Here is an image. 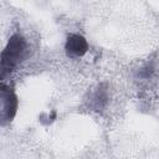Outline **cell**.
<instances>
[{
    "label": "cell",
    "instance_id": "cell-1",
    "mask_svg": "<svg viewBox=\"0 0 159 159\" xmlns=\"http://www.w3.org/2000/svg\"><path fill=\"white\" fill-rule=\"evenodd\" d=\"M25 48H26V42L21 35L15 34L10 37L6 47L1 52V65H0L1 76H5L6 73L11 72V70L21 60Z\"/></svg>",
    "mask_w": 159,
    "mask_h": 159
},
{
    "label": "cell",
    "instance_id": "cell-2",
    "mask_svg": "<svg viewBox=\"0 0 159 159\" xmlns=\"http://www.w3.org/2000/svg\"><path fill=\"white\" fill-rule=\"evenodd\" d=\"M17 111V97L12 91L1 86V116L6 120H11Z\"/></svg>",
    "mask_w": 159,
    "mask_h": 159
},
{
    "label": "cell",
    "instance_id": "cell-3",
    "mask_svg": "<svg viewBox=\"0 0 159 159\" xmlns=\"http://www.w3.org/2000/svg\"><path fill=\"white\" fill-rule=\"evenodd\" d=\"M65 48H66L68 55L80 57V56H83L87 52L88 45H87V41L83 36H81L78 34H71V35L67 36Z\"/></svg>",
    "mask_w": 159,
    "mask_h": 159
},
{
    "label": "cell",
    "instance_id": "cell-4",
    "mask_svg": "<svg viewBox=\"0 0 159 159\" xmlns=\"http://www.w3.org/2000/svg\"><path fill=\"white\" fill-rule=\"evenodd\" d=\"M108 102V92L106 84H99L89 97V108L92 111H102Z\"/></svg>",
    "mask_w": 159,
    "mask_h": 159
},
{
    "label": "cell",
    "instance_id": "cell-5",
    "mask_svg": "<svg viewBox=\"0 0 159 159\" xmlns=\"http://www.w3.org/2000/svg\"><path fill=\"white\" fill-rule=\"evenodd\" d=\"M154 70H153V66L152 65H145L144 67H142L138 72V76L140 78H149L152 75H153Z\"/></svg>",
    "mask_w": 159,
    "mask_h": 159
}]
</instances>
